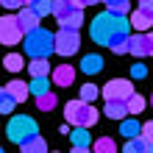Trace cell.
Masks as SVG:
<instances>
[{
  "label": "cell",
  "instance_id": "cell-32",
  "mask_svg": "<svg viewBox=\"0 0 153 153\" xmlns=\"http://www.w3.org/2000/svg\"><path fill=\"white\" fill-rule=\"evenodd\" d=\"M145 75H148V67H145V64H134V67H131V78H137V81H142Z\"/></svg>",
  "mask_w": 153,
  "mask_h": 153
},
{
  "label": "cell",
  "instance_id": "cell-16",
  "mask_svg": "<svg viewBox=\"0 0 153 153\" xmlns=\"http://www.w3.org/2000/svg\"><path fill=\"white\" fill-rule=\"evenodd\" d=\"M81 70H84L86 75H97L103 70V59L97 56V53H89V56L81 59Z\"/></svg>",
  "mask_w": 153,
  "mask_h": 153
},
{
  "label": "cell",
  "instance_id": "cell-18",
  "mask_svg": "<svg viewBox=\"0 0 153 153\" xmlns=\"http://www.w3.org/2000/svg\"><path fill=\"white\" fill-rule=\"evenodd\" d=\"M150 148H153V142H145V139L137 134V137H131V139H128V145H125V153H148Z\"/></svg>",
  "mask_w": 153,
  "mask_h": 153
},
{
  "label": "cell",
  "instance_id": "cell-20",
  "mask_svg": "<svg viewBox=\"0 0 153 153\" xmlns=\"http://www.w3.org/2000/svg\"><path fill=\"white\" fill-rule=\"evenodd\" d=\"M50 89V81H48V75H33V81L28 84V95H42V92H48Z\"/></svg>",
  "mask_w": 153,
  "mask_h": 153
},
{
  "label": "cell",
  "instance_id": "cell-3",
  "mask_svg": "<svg viewBox=\"0 0 153 153\" xmlns=\"http://www.w3.org/2000/svg\"><path fill=\"white\" fill-rule=\"evenodd\" d=\"M97 109L89 100H70L67 106H64V123H70V125H84V128H92V125L97 123Z\"/></svg>",
  "mask_w": 153,
  "mask_h": 153
},
{
  "label": "cell",
  "instance_id": "cell-7",
  "mask_svg": "<svg viewBox=\"0 0 153 153\" xmlns=\"http://www.w3.org/2000/svg\"><path fill=\"white\" fill-rule=\"evenodd\" d=\"M128 53L137 56V59L150 56L153 53V36L148 31H139V33H134V36H128Z\"/></svg>",
  "mask_w": 153,
  "mask_h": 153
},
{
  "label": "cell",
  "instance_id": "cell-36",
  "mask_svg": "<svg viewBox=\"0 0 153 153\" xmlns=\"http://www.w3.org/2000/svg\"><path fill=\"white\" fill-rule=\"evenodd\" d=\"M0 92H3V86H0Z\"/></svg>",
  "mask_w": 153,
  "mask_h": 153
},
{
  "label": "cell",
  "instance_id": "cell-10",
  "mask_svg": "<svg viewBox=\"0 0 153 153\" xmlns=\"http://www.w3.org/2000/svg\"><path fill=\"white\" fill-rule=\"evenodd\" d=\"M73 81H75V67H70V64H59L56 70H53V86H73Z\"/></svg>",
  "mask_w": 153,
  "mask_h": 153
},
{
  "label": "cell",
  "instance_id": "cell-4",
  "mask_svg": "<svg viewBox=\"0 0 153 153\" xmlns=\"http://www.w3.org/2000/svg\"><path fill=\"white\" fill-rule=\"evenodd\" d=\"M50 14L56 17V22L64 25V28H81V25H84V8H75L70 0H56V3L50 6Z\"/></svg>",
  "mask_w": 153,
  "mask_h": 153
},
{
  "label": "cell",
  "instance_id": "cell-9",
  "mask_svg": "<svg viewBox=\"0 0 153 153\" xmlns=\"http://www.w3.org/2000/svg\"><path fill=\"white\" fill-rule=\"evenodd\" d=\"M131 92H134V86H131V81H125V78H111L109 84L100 89V95L106 100H125Z\"/></svg>",
  "mask_w": 153,
  "mask_h": 153
},
{
  "label": "cell",
  "instance_id": "cell-29",
  "mask_svg": "<svg viewBox=\"0 0 153 153\" xmlns=\"http://www.w3.org/2000/svg\"><path fill=\"white\" fill-rule=\"evenodd\" d=\"M100 95V89H97L95 84H84L81 86V100H89V103H95V97Z\"/></svg>",
  "mask_w": 153,
  "mask_h": 153
},
{
  "label": "cell",
  "instance_id": "cell-6",
  "mask_svg": "<svg viewBox=\"0 0 153 153\" xmlns=\"http://www.w3.org/2000/svg\"><path fill=\"white\" fill-rule=\"evenodd\" d=\"M36 131H39V128H36V123H33V117H28V114L11 117V120H8V128H6L8 139H11L14 145H20L22 139H28L31 134H36Z\"/></svg>",
  "mask_w": 153,
  "mask_h": 153
},
{
  "label": "cell",
  "instance_id": "cell-13",
  "mask_svg": "<svg viewBox=\"0 0 153 153\" xmlns=\"http://www.w3.org/2000/svg\"><path fill=\"white\" fill-rule=\"evenodd\" d=\"M3 89H6V92L14 97L17 103H25V100H28V84H25V81H20V78L8 81V84H6Z\"/></svg>",
  "mask_w": 153,
  "mask_h": 153
},
{
  "label": "cell",
  "instance_id": "cell-30",
  "mask_svg": "<svg viewBox=\"0 0 153 153\" xmlns=\"http://www.w3.org/2000/svg\"><path fill=\"white\" fill-rule=\"evenodd\" d=\"M111 50L117 53V56H125V53H128V36H123V39H117V42L111 45Z\"/></svg>",
  "mask_w": 153,
  "mask_h": 153
},
{
  "label": "cell",
  "instance_id": "cell-1",
  "mask_svg": "<svg viewBox=\"0 0 153 153\" xmlns=\"http://www.w3.org/2000/svg\"><path fill=\"white\" fill-rule=\"evenodd\" d=\"M128 28H131V22H128L125 14L103 11V14H97L92 20V25H89V36H92V42L103 45V48H111L117 39L128 36Z\"/></svg>",
  "mask_w": 153,
  "mask_h": 153
},
{
  "label": "cell",
  "instance_id": "cell-25",
  "mask_svg": "<svg viewBox=\"0 0 153 153\" xmlns=\"http://www.w3.org/2000/svg\"><path fill=\"white\" fill-rule=\"evenodd\" d=\"M120 134H123L125 139L137 137V134H139V123L137 120H125V117H123V120H120Z\"/></svg>",
  "mask_w": 153,
  "mask_h": 153
},
{
  "label": "cell",
  "instance_id": "cell-8",
  "mask_svg": "<svg viewBox=\"0 0 153 153\" xmlns=\"http://www.w3.org/2000/svg\"><path fill=\"white\" fill-rule=\"evenodd\" d=\"M22 39V31L17 25L14 14H3L0 17V45H17Z\"/></svg>",
  "mask_w": 153,
  "mask_h": 153
},
{
  "label": "cell",
  "instance_id": "cell-26",
  "mask_svg": "<svg viewBox=\"0 0 153 153\" xmlns=\"http://www.w3.org/2000/svg\"><path fill=\"white\" fill-rule=\"evenodd\" d=\"M31 70V75H48L50 73V64H48V59H33L31 64H25Z\"/></svg>",
  "mask_w": 153,
  "mask_h": 153
},
{
  "label": "cell",
  "instance_id": "cell-28",
  "mask_svg": "<svg viewBox=\"0 0 153 153\" xmlns=\"http://www.w3.org/2000/svg\"><path fill=\"white\" fill-rule=\"evenodd\" d=\"M95 150H97V153H114L117 145H114L111 137H100V139H95Z\"/></svg>",
  "mask_w": 153,
  "mask_h": 153
},
{
  "label": "cell",
  "instance_id": "cell-27",
  "mask_svg": "<svg viewBox=\"0 0 153 153\" xmlns=\"http://www.w3.org/2000/svg\"><path fill=\"white\" fill-rule=\"evenodd\" d=\"M14 109H17V100L3 89V92H0V114H11Z\"/></svg>",
  "mask_w": 153,
  "mask_h": 153
},
{
  "label": "cell",
  "instance_id": "cell-34",
  "mask_svg": "<svg viewBox=\"0 0 153 153\" xmlns=\"http://www.w3.org/2000/svg\"><path fill=\"white\" fill-rule=\"evenodd\" d=\"M95 3H100V0H84V6H95Z\"/></svg>",
  "mask_w": 153,
  "mask_h": 153
},
{
  "label": "cell",
  "instance_id": "cell-31",
  "mask_svg": "<svg viewBox=\"0 0 153 153\" xmlns=\"http://www.w3.org/2000/svg\"><path fill=\"white\" fill-rule=\"evenodd\" d=\"M139 137L145 139V142H153V123H145V125H139Z\"/></svg>",
  "mask_w": 153,
  "mask_h": 153
},
{
  "label": "cell",
  "instance_id": "cell-24",
  "mask_svg": "<svg viewBox=\"0 0 153 153\" xmlns=\"http://www.w3.org/2000/svg\"><path fill=\"white\" fill-rule=\"evenodd\" d=\"M106 3V11H114V14H128L131 8V0H100Z\"/></svg>",
  "mask_w": 153,
  "mask_h": 153
},
{
  "label": "cell",
  "instance_id": "cell-17",
  "mask_svg": "<svg viewBox=\"0 0 153 153\" xmlns=\"http://www.w3.org/2000/svg\"><path fill=\"white\" fill-rule=\"evenodd\" d=\"M106 117H111V120H123V117H128V109H125V100H106Z\"/></svg>",
  "mask_w": 153,
  "mask_h": 153
},
{
  "label": "cell",
  "instance_id": "cell-35",
  "mask_svg": "<svg viewBox=\"0 0 153 153\" xmlns=\"http://www.w3.org/2000/svg\"><path fill=\"white\" fill-rule=\"evenodd\" d=\"M20 3H22V6H28V3H31V0H20Z\"/></svg>",
  "mask_w": 153,
  "mask_h": 153
},
{
  "label": "cell",
  "instance_id": "cell-33",
  "mask_svg": "<svg viewBox=\"0 0 153 153\" xmlns=\"http://www.w3.org/2000/svg\"><path fill=\"white\" fill-rule=\"evenodd\" d=\"M70 3H73L75 8H84V0H70Z\"/></svg>",
  "mask_w": 153,
  "mask_h": 153
},
{
  "label": "cell",
  "instance_id": "cell-23",
  "mask_svg": "<svg viewBox=\"0 0 153 153\" xmlns=\"http://www.w3.org/2000/svg\"><path fill=\"white\" fill-rule=\"evenodd\" d=\"M3 64H6L8 73H20V70L25 67V59L20 56V53H8V56L3 59Z\"/></svg>",
  "mask_w": 153,
  "mask_h": 153
},
{
  "label": "cell",
  "instance_id": "cell-19",
  "mask_svg": "<svg viewBox=\"0 0 153 153\" xmlns=\"http://www.w3.org/2000/svg\"><path fill=\"white\" fill-rule=\"evenodd\" d=\"M125 109H128V114H142L145 111V97L137 95V92H131L128 97H125Z\"/></svg>",
  "mask_w": 153,
  "mask_h": 153
},
{
  "label": "cell",
  "instance_id": "cell-5",
  "mask_svg": "<svg viewBox=\"0 0 153 153\" xmlns=\"http://www.w3.org/2000/svg\"><path fill=\"white\" fill-rule=\"evenodd\" d=\"M81 48V36H78V28H64L61 25L59 33H53V53H59V56H75Z\"/></svg>",
  "mask_w": 153,
  "mask_h": 153
},
{
  "label": "cell",
  "instance_id": "cell-21",
  "mask_svg": "<svg viewBox=\"0 0 153 153\" xmlns=\"http://www.w3.org/2000/svg\"><path fill=\"white\" fill-rule=\"evenodd\" d=\"M56 95H53L50 92V89H48V92H42V95H36V109L39 111H53V109H56Z\"/></svg>",
  "mask_w": 153,
  "mask_h": 153
},
{
  "label": "cell",
  "instance_id": "cell-14",
  "mask_svg": "<svg viewBox=\"0 0 153 153\" xmlns=\"http://www.w3.org/2000/svg\"><path fill=\"white\" fill-rule=\"evenodd\" d=\"M137 31H150V25H153V11H145V8H137V11L131 14V20H128Z\"/></svg>",
  "mask_w": 153,
  "mask_h": 153
},
{
  "label": "cell",
  "instance_id": "cell-22",
  "mask_svg": "<svg viewBox=\"0 0 153 153\" xmlns=\"http://www.w3.org/2000/svg\"><path fill=\"white\" fill-rule=\"evenodd\" d=\"M50 6H53V0H31L28 3V8L39 17V20H45V17L50 14Z\"/></svg>",
  "mask_w": 153,
  "mask_h": 153
},
{
  "label": "cell",
  "instance_id": "cell-2",
  "mask_svg": "<svg viewBox=\"0 0 153 153\" xmlns=\"http://www.w3.org/2000/svg\"><path fill=\"white\" fill-rule=\"evenodd\" d=\"M22 48L31 59H48L53 53V33L45 31L42 25H36V28L22 33Z\"/></svg>",
  "mask_w": 153,
  "mask_h": 153
},
{
  "label": "cell",
  "instance_id": "cell-15",
  "mask_svg": "<svg viewBox=\"0 0 153 153\" xmlns=\"http://www.w3.org/2000/svg\"><path fill=\"white\" fill-rule=\"evenodd\" d=\"M20 148H22V153H45L48 150V142H45L39 134H31L28 139L20 142Z\"/></svg>",
  "mask_w": 153,
  "mask_h": 153
},
{
  "label": "cell",
  "instance_id": "cell-12",
  "mask_svg": "<svg viewBox=\"0 0 153 153\" xmlns=\"http://www.w3.org/2000/svg\"><path fill=\"white\" fill-rule=\"evenodd\" d=\"M14 20H17V25H20V31H22V33H25V31H31V28H36V25H39V17L33 14L28 6H20V14H17Z\"/></svg>",
  "mask_w": 153,
  "mask_h": 153
},
{
  "label": "cell",
  "instance_id": "cell-11",
  "mask_svg": "<svg viewBox=\"0 0 153 153\" xmlns=\"http://www.w3.org/2000/svg\"><path fill=\"white\" fill-rule=\"evenodd\" d=\"M67 134H70V139H73V148H78V150H86L89 145H92V137H89V131L84 128V125H73Z\"/></svg>",
  "mask_w": 153,
  "mask_h": 153
}]
</instances>
